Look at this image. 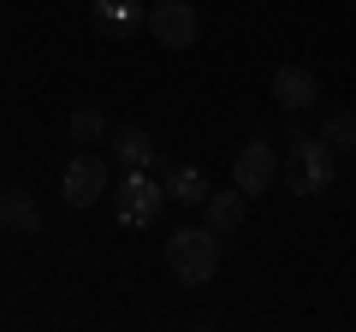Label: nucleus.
I'll return each instance as SVG.
<instances>
[{
  "mask_svg": "<svg viewBox=\"0 0 356 332\" xmlns=\"http://www.w3.org/2000/svg\"><path fill=\"white\" fill-rule=\"evenodd\" d=\"M267 90H273V101H280L285 113H303V107H315V101H321V77L309 72V65H280Z\"/></svg>",
  "mask_w": 356,
  "mask_h": 332,
  "instance_id": "nucleus-8",
  "label": "nucleus"
},
{
  "mask_svg": "<svg viewBox=\"0 0 356 332\" xmlns=\"http://www.w3.org/2000/svg\"><path fill=\"white\" fill-rule=\"evenodd\" d=\"M65 131H72V142H83V149H89V142H102V137H107V119L95 113V107H77Z\"/></svg>",
  "mask_w": 356,
  "mask_h": 332,
  "instance_id": "nucleus-14",
  "label": "nucleus"
},
{
  "mask_svg": "<svg viewBox=\"0 0 356 332\" xmlns=\"http://www.w3.org/2000/svg\"><path fill=\"white\" fill-rule=\"evenodd\" d=\"M166 202H172V196H166V179H149V166H125L119 196H113L119 226H131V231H137V226H154Z\"/></svg>",
  "mask_w": 356,
  "mask_h": 332,
  "instance_id": "nucleus-3",
  "label": "nucleus"
},
{
  "mask_svg": "<svg viewBox=\"0 0 356 332\" xmlns=\"http://www.w3.org/2000/svg\"><path fill=\"white\" fill-rule=\"evenodd\" d=\"M280 172H285V160H280V149H273L267 137H250L238 154H232V184H238L243 196L273 190V184H280Z\"/></svg>",
  "mask_w": 356,
  "mask_h": 332,
  "instance_id": "nucleus-4",
  "label": "nucleus"
},
{
  "mask_svg": "<svg viewBox=\"0 0 356 332\" xmlns=\"http://www.w3.org/2000/svg\"><path fill=\"white\" fill-rule=\"evenodd\" d=\"M0 208H6V226H13V231H42V208H36L30 190H6Z\"/></svg>",
  "mask_w": 356,
  "mask_h": 332,
  "instance_id": "nucleus-13",
  "label": "nucleus"
},
{
  "mask_svg": "<svg viewBox=\"0 0 356 332\" xmlns=\"http://www.w3.org/2000/svg\"><path fill=\"white\" fill-rule=\"evenodd\" d=\"M149 36L161 42V48L184 53V48H196V36H202V18H196L191 0H154L149 6Z\"/></svg>",
  "mask_w": 356,
  "mask_h": 332,
  "instance_id": "nucleus-5",
  "label": "nucleus"
},
{
  "mask_svg": "<svg viewBox=\"0 0 356 332\" xmlns=\"http://www.w3.org/2000/svg\"><path fill=\"white\" fill-rule=\"evenodd\" d=\"M321 142H327L332 154H356V113L350 107H339V113L321 119Z\"/></svg>",
  "mask_w": 356,
  "mask_h": 332,
  "instance_id": "nucleus-12",
  "label": "nucleus"
},
{
  "mask_svg": "<svg viewBox=\"0 0 356 332\" xmlns=\"http://www.w3.org/2000/svg\"><path fill=\"white\" fill-rule=\"evenodd\" d=\"M166 273H172L178 285H191V291H202L208 279L220 273V238L208 226H184L166 238Z\"/></svg>",
  "mask_w": 356,
  "mask_h": 332,
  "instance_id": "nucleus-1",
  "label": "nucleus"
},
{
  "mask_svg": "<svg viewBox=\"0 0 356 332\" xmlns=\"http://www.w3.org/2000/svg\"><path fill=\"white\" fill-rule=\"evenodd\" d=\"M89 24H95V36L125 42V36H137V24H149V6L143 0H95L89 6Z\"/></svg>",
  "mask_w": 356,
  "mask_h": 332,
  "instance_id": "nucleus-7",
  "label": "nucleus"
},
{
  "mask_svg": "<svg viewBox=\"0 0 356 332\" xmlns=\"http://www.w3.org/2000/svg\"><path fill=\"white\" fill-rule=\"evenodd\" d=\"M107 142H113L119 166H154V137L143 125H113V131H107Z\"/></svg>",
  "mask_w": 356,
  "mask_h": 332,
  "instance_id": "nucleus-10",
  "label": "nucleus"
},
{
  "mask_svg": "<svg viewBox=\"0 0 356 332\" xmlns=\"http://www.w3.org/2000/svg\"><path fill=\"white\" fill-rule=\"evenodd\" d=\"M0 231H6V208H0Z\"/></svg>",
  "mask_w": 356,
  "mask_h": 332,
  "instance_id": "nucleus-15",
  "label": "nucleus"
},
{
  "mask_svg": "<svg viewBox=\"0 0 356 332\" xmlns=\"http://www.w3.org/2000/svg\"><path fill=\"white\" fill-rule=\"evenodd\" d=\"M166 196H172V202L202 208V202H208V172H202V166H191V160L166 166Z\"/></svg>",
  "mask_w": 356,
  "mask_h": 332,
  "instance_id": "nucleus-11",
  "label": "nucleus"
},
{
  "mask_svg": "<svg viewBox=\"0 0 356 332\" xmlns=\"http://www.w3.org/2000/svg\"><path fill=\"white\" fill-rule=\"evenodd\" d=\"M243 214H250V196L232 184V190H208V202H202V226L214 231V238H232V231L243 226Z\"/></svg>",
  "mask_w": 356,
  "mask_h": 332,
  "instance_id": "nucleus-9",
  "label": "nucleus"
},
{
  "mask_svg": "<svg viewBox=\"0 0 356 332\" xmlns=\"http://www.w3.org/2000/svg\"><path fill=\"white\" fill-rule=\"evenodd\" d=\"M332 172H339V154H332L321 137H303V131H291L285 172H280V179L291 184V196H327V190H332Z\"/></svg>",
  "mask_w": 356,
  "mask_h": 332,
  "instance_id": "nucleus-2",
  "label": "nucleus"
},
{
  "mask_svg": "<svg viewBox=\"0 0 356 332\" xmlns=\"http://www.w3.org/2000/svg\"><path fill=\"white\" fill-rule=\"evenodd\" d=\"M65 202L72 208H95L107 196V160L102 154H72V160H65Z\"/></svg>",
  "mask_w": 356,
  "mask_h": 332,
  "instance_id": "nucleus-6",
  "label": "nucleus"
}]
</instances>
